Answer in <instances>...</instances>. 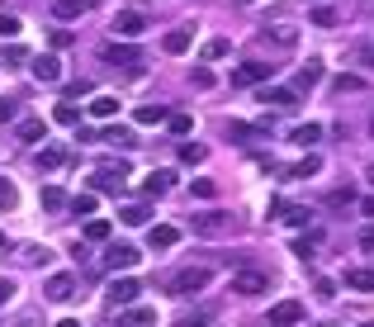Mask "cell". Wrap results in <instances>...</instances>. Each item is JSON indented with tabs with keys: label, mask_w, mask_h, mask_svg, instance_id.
I'll return each mask as SVG.
<instances>
[{
	"label": "cell",
	"mask_w": 374,
	"mask_h": 327,
	"mask_svg": "<svg viewBox=\"0 0 374 327\" xmlns=\"http://www.w3.org/2000/svg\"><path fill=\"white\" fill-rule=\"evenodd\" d=\"M95 142H114V147H133L137 137H133V128H124V124H114V128H105V133H95Z\"/></svg>",
	"instance_id": "d6986e66"
},
{
	"label": "cell",
	"mask_w": 374,
	"mask_h": 327,
	"mask_svg": "<svg viewBox=\"0 0 374 327\" xmlns=\"http://www.w3.org/2000/svg\"><path fill=\"white\" fill-rule=\"evenodd\" d=\"M189 228H194V237H223V233H232V228H237V218L228 214V209H209V214H194V218H189Z\"/></svg>",
	"instance_id": "6da1fadb"
},
{
	"label": "cell",
	"mask_w": 374,
	"mask_h": 327,
	"mask_svg": "<svg viewBox=\"0 0 374 327\" xmlns=\"http://www.w3.org/2000/svg\"><path fill=\"white\" fill-rule=\"evenodd\" d=\"M256 100H261V105H270V109H294V105H298V95L289 90V85H266Z\"/></svg>",
	"instance_id": "4fadbf2b"
},
{
	"label": "cell",
	"mask_w": 374,
	"mask_h": 327,
	"mask_svg": "<svg viewBox=\"0 0 374 327\" xmlns=\"http://www.w3.org/2000/svg\"><path fill=\"white\" fill-rule=\"evenodd\" d=\"M114 327H157V308H124Z\"/></svg>",
	"instance_id": "e0dca14e"
},
{
	"label": "cell",
	"mask_w": 374,
	"mask_h": 327,
	"mask_svg": "<svg viewBox=\"0 0 374 327\" xmlns=\"http://www.w3.org/2000/svg\"><path fill=\"white\" fill-rule=\"evenodd\" d=\"M322 327H332V323H322Z\"/></svg>",
	"instance_id": "91938a15"
},
{
	"label": "cell",
	"mask_w": 374,
	"mask_h": 327,
	"mask_svg": "<svg viewBox=\"0 0 374 327\" xmlns=\"http://www.w3.org/2000/svg\"><path fill=\"white\" fill-rule=\"evenodd\" d=\"M0 246H10V242H5V233H0Z\"/></svg>",
	"instance_id": "6f0895ef"
},
{
	"label": "cell",
	"mask_w": 374,
	"mask_h": 327,
	"mask_svg": "<svg viewBox=\"0 0 374 327\" xmlns=\"http://www.w3.org/2000/svg\"><path fill=\"white\" fill-rule=\"evenodd\" d=\"M90 185H95V190H114V194H119L124 185H128V162H105L95 176H90Z\"/></svg>",
	"instance_id": "3957f363"
},
{
	"label": "cell",
	"mask_w": 374,
	"mask_h": 327,
	"mask_svg": "<svg viewBox=\"0 0 374 327\" xmlns=\"http://www.w3.org/2000/svg\"><path fill=\"white\" fill-rule=\"evenodd\" d=\"M318 171H322V157L318 152H308L298 166H289V181H308V176H318Z\"/></svg>",
	"instance_id": "44dd1931"
},
{
	"label": "cell",
	"mask_w": 374,
	"mask_h": 327,
	"mask_svg": "<svg viewBox=\"0 0 374 327\" xmlns=\"http://www.w3.org/2000/svg\"><path fill=\"white\" fill-rule=\"evenodd\" d=\"M166 124H171V133H176V137H185L189 128H194V119H189V114H171Z\"/></svg>",
	"instance_id": "7bdbcfd3"
},
{
	"label": "cell",
	"mask_w": 374,
	"mask_h": 327,
	"mask_svg": "<svg viewBox=\"0 0 374 327\" xmlns=\"http://www.w3.org/2000/svg\"><path fill=\"white\" fill-rule=\"evenodd\" d=\"M19 204V190H15V181H5L0 176V209H15Z\"/></svg>",
	"instance_id": "8d00e7d4"
},
{
	"label": "cell",
	"mask_w": 374,
	"mask_h": 327,
	"mask_svg": "<svg viewBox=\"0 0 374 327\" xmlns=\"http://www.w3.org/2000/svg\"><path fill=\"white\" fill-rule=\"evenodd\" d=\"M294 323H303V303H298V299H280L266 313V323H261V327H294Z\"/></svg>",
	"instance_id": "8992f818"
},
{
	"label": "cell",
	"mask_w": 374,
	"mask_h": 327,
	"mask_svg": "<svg viewBox=\"0 0 374 327\" xmlns=\"http://www.w3.org/2000/svg\"><path fill=\"white\" fill-rule=\"evenodd\" d=\"M19 15H0V38H19Z\"/></svg>",
	"instance_id": "b9f144b4"
},
{
	"label": "cell",
	"mask_w": 374,
	"mask_h": 327,
	"mask_svg": "<svg viewBox=\"0 0 374 327\" xmlns=\"http://www.w3.org/2000/svg\"><path fill=\"white\" fill-rule=\"evenodd\" d=\"M137 256H142L137 246H128V242H114V246L105 251V271H133V266H137Z\"/></svg>",
	"instance_id": "ba28073f"
},
{
	"label": "cell",
	"mask_w": 374,
	"mask_h": 327,
	"mask_svg": "<svg viewBox=\"0 0 374 327\" xmlns=\"http://www.w3.org/2000/svg\"><path fill=\"white\" fill-rule=\"evenodd\" d=\"M209 280H214V271H209V266H189V271H180L176 280H171V294H176V299H189V294L209 290Z\"/></svg>",
	"instance_id": "7a4b0ae2"
},
{
	"label": "cell",
	"mask_w": 374,
	"mask_h": 327,
	"mask_svg": "<svg viewBox=\"0 0 374 327\" xmlns=\"http://www.w3.org/2000/svg\"><path fill=\"white\" fill-rule=\"evenodd\" d=\"M313 5H318V0H313Z\"/></svg>",
	"instance_id": "6125c7cd"
},
{
	"label": "cell",
	"mask_w": 374,
	"mask_h": 327,
	"mask_svg": "<svg viewBox=\"0 0 374 327\" xmlns=\"http://www.w3.org/2000/svg\"><path fill=\"white\" fill-rule=\"evenodd\" d=\"M85 5H90V0H57L53 15H57V19H80V15H85Z\"/></svg>",
	"instance_id": "f1b7e54d"
},
{
	"label": "cell",
	"mask_w": 374,
	"mask_h": 327,
	"mask_svg": "<svg viewBox=\"0 0 374 327\" xmlns=\"http://www.w3.org/2000/svg\"><path fill=\"white\" fill-rule=\"evenodd\" d=\"M53 119H57V124H76V119H80V109L71 105V100H62V105L53 109Z\"/></svg>",
	"instance_id": "74e56055"
},
{
	"label": "cell",
	"mask_w": 374,
	"mask_h": 327,
	"mask_svg": "<svg viewBox=\"0 0 374 327\" xmlns=\"http://www.w3.org/2000/svg\"><path fill=\"white\" fill-rule=\"evenodd\" d=\"M232 53V43L228 38H214V43H204V62H218V57H228Z\"/></svg>",
	"instance_id": "1f68e13d"
},
{
	"label": "cell",
	"mask_w": 374,
	"mask_h": 327,
	"mask_svg": "<svg viewBox=\"0 0 374 327\" xmlns=\"http://www.w3.org/2000/svg\"><path fill=\"white\" fill-rule=\"evenodd\" d=\"M105 62H109V67H137V62H142V53H137V48H128V43H109V48H105Z\"/></svg>",
	"instance_id": "9a60e30c"
},
{
	"label": "cell",
	"mask_w": 374,
	"mask_h": 327,
	"mask_svg": "<svg viewBox=\"0 0 374 327\" xmlns=\"http://www.w3.org/2000/svg\"><path fill=\"white\" fill-rule=\"evenodd\" d=\"M360 246H365V251H374V228H365V233H360Z\"/></svg>",
	"instance_id": "816d5d0a"
},
{
	"label": "cell",
	"mask_w": 374,
	"mask_h": 327,
	"mask_svg": "<svg viewBox=\"0 0 374 327\" xmlns=\"http://www.w3.org/2000/svg\"><path fill=\"white\" fill-rule=\"evenodd\" d=\"M38 199H43V209H53V214H57V209H67V194L57 190V185H48V190L38 194Z\"/></svg>",
	"instance_id": "836d02e7"
},
{
	"label": "cell",
	"mask_w": 374,
	"mask_h": 327,
	"mask_svg": "<svg viewBox=\"0 0 374 327\" xmlns=\"http://www.w3.org/2000/svg\"><path fill=\"white\" fill-rule=\"evenodd\" d=\"M176 242H180V233H176L171 223H152V228H147V246H152V251H171Z\"/></svg>",
	"instance_id": "5bb4252c"
},
{
	"label": "cell",
	"mask_w": 374,
	"mask_h": 327,
	"mask_svg": "<svg viewBox=\"0 0 374 327\" xmlns=\"http://www.w3.org/2000/svg\"><path fill=\"white\" fill-rule=\"evenodd\" d=\"M280 218L294 223V228H303V223H308V209H303V204H289V209H280Z\"/></svg>",
	"instance_id": "ab89813d"
},
{
	"label": "cell",
	"mask_w": 374,
	"mask_h": 327,
	"mask_svg": "<svg viewBox=\"0 0 374 327\" xmlns=\"http://www.w3.org/2000/svg\"><path fill=\"white\" fill-rule=\"evenodd\" d=\"M15 137H19V142H28V147H33V142H43V137H48V124L28 114V119H19V128H15Z\"/></svg>",
	"instance_id": "2e32d148"
},
{
	"label": "cell",
	"mask_w": 374,
	"mask_h": 327,
	"mask_svg": "<svg viewBox=\"0 0 374 327\" xmlns=\"http://www.w3.org/2000/svg\"><path fill=\"white\" fill-rule=\"evenodd\" d=\"M346 290H355V294H374V271H346Z\"/></svg>",
	"instance_id": "603a6c76"
},
{
	"label": "cell",
	"mask_w": 374,
	"mask_h": 327,
	"mask_svg": "<svg viewBox=\"0 0 374 327\" xmlns=\"http://www.w3.org/2000/svg\"><path fill=\"white\" fill-rule=\"evenodd\" d=\"M214 323V308H199V313H185L180 318V327H209Z\"/></svg>",
	"instance_id": "f35d334b"
},
{
	"label": "cell",
	"mask_w": 374,
	"mask_h": 327,
	"mask_svg": "<svg viewBox=\"0 0 374 327\" xmlns=\"http://www.w3.org/2000/svg\"><path fill=\"white\" fill-rule=\"evenodd\" d=\"M62 162H67V157H62L57 147H43V152H38V171H57Z\"/></svg>",
	"instance_id": "d6a6232c"
},
{
	"label": "cell",
	"mask_w": 374,
	"mask_h": 327,
	"mask_svg": "<svg viewBox=\"0 0 374 327\" xmlns=\"http://www.w3.org/2000/svg\"><path fill=\"white\" fill-rule=\"evenodd\" d=\"M322 137V124H298L294 133H289V142H298V147H313Z\"/></svg>",
	"instance_id": "83f0119b"
},
{
	"label": "cell",
	"mask_w": 374,
	"mask_h": 327,
	"mask_svg": "<svg viewBox=\"0 0 374 327\" xmlns=\"http://www.w3.org/2000/svg\"><path fill=\"white\" fill-rule=\"evenodd\" d=\"M90 114H95V119H114V114H119V95H95V100H90Z\"/></svg>",
	"instance_id": "484cf974"
},
{
	"label": "cell",
	"mask_w": 374,
	"mask_h": 327,
	"mask_svg": "<svg viewBox=\"0 0 374 327\" xmlns=\"http://www.w3.org/2000/svg\"><path fill=\"white\" fill-rule=\"evenodd\" d=\"M33 76H38V81H43V85H53L57 76H62V67H57V57H53V53L33 57Z\"/></svg>",
	"instance_id": "ac0fdd59"
},
{
	"label": "cell",
	"mask_w": 374,
	"mask_h": 327,
	"mask_svg": "<svg viewBox=\"0 0 374 327\" xmlns=\"http://www.w3.org/2000/svg\"><path fill=\"white\" fill-rule=\"evenodd\" d=\"M313 290H318V299H332V294H337V280H327V275H318V285H313Z\"/></svg>",
	"instance_id": "c3c4849f"
},
{
	"label": "cell",
	"mask_w": 374,
	"mask_h": 327,
	"mask_svg": "<svg viewBox=\"0 0 374 327\" xmlns=\"http://www.w3.org/2000/svg\"><path fill=\"white\" fill-rule=\"evenodd\" d=\"M270 72H275V62H241L232 72V85H261L270 81Z\"/></svg>",
	"instance_id": "9c48e42d"
},
{
	"label": "cell",
	"mask_w": 374,
	"mask_h": 327,
	"mask_svg": "<svg viewBox=\"0 0 374 327\" xmlns=\"http://www.w3.org/2000/svg\"><path fill=\"white\" fill-rule=\"evenodd\" d=\"M15 327H43V313H19V323Z\"/></svg>",
	"instance_id": "f907efd6"
},
{
	"label": "cell",
	"mask_w": 374,
	"mask_h": 327,
	"mask_svg": "<svg viewBox=\"0 0 374 327\" xmlns=\"http://www.w3.org/2000/svg\"><path fill=\"white\" fill-rule=\"evenodd\" d=\"M313 24H318V28H332V24H337V10L318 5V10H313Z\"/></svg>",
	"instance_id": "f6af8a7d"
},
{
	"label": "cell",
	"mask_w": 374,
	"mask_h": 327,
	"mask_svg": "<svg viewBox=\"0 0 374 327\" xmlns=\"http://www.w3.org/2000/svg\"><path fill=\"white\" fill-rule=\"evenodd\" d=\"M15 290H19V285H15V280H10V275H0V308H5V303L15 299Z\"/></svg>",
	"instance_id": "7dc6e473"
},
{
	"label": "cell",
	"mask_w": 374,
	"mask_h": 327,
	"mask_svg": "<svg viewBox=\"0 0 374 327\" xmlns=\"http://www.w3.org/2000/svg\"><path fill=\"white\" fill-rule=\"evenodd\" d=\"M360 209H365V214H374V194H370V199H365V204H360Z\"/></svg>",
	"instance_id": "db71d44e"
},
{
	"label": "cell",
	"mask_w": 374,
	"mask_h": 327,
	"mask_svg": "<svg viewBox=\"0 0 374 327\" xmlns=\"http://www.w3.org/2000/svg\"><path fill=\"white\" fill-rule=\"evenodd\" d=\"M10 119H19V105L15 100H0V124H10Z\"/></svg>",
	"instance_id": "681fc988"
},
{
	"label": "cell",
	"mask_w": 374,
	"mask_h": 327,
	"mask_svg": "<svg viewBox=\"0 0 374 327\" xmlns=\"http://www.w3.org/2000/svg\"><path fill=\"white\" fill-rule=\"evenodd\" d=\"M85 237H90V242H109V223L105 218H90V223H85Z\"/></svg>",
	"instance_id": "d590c367"
},
{
	"label": "cell",
	"mask_w": 374,
	"mask_h": 327,
	"mask_svg": "<svg viewBox=\"0 0 374 327\" xmlns=\"http://www.w3.org/2000/svg\"><path fill=\"white\" fill-rule=\"evenodd\" d=\"M261 133H266V124H237V119L228 124V137L232 142H251V137H261Z\"/></svg>",
	"instance_id": "ffe728a7"
},
{
	"label": "cell",
	"mask_w": 374,
	"mask_h": 327,
	"mask_svg": "<svg viewBox=\"0 0 374 327\" xmlns=\"http://www.w3.org/2000/svg\"><path fill=\"white\" fill-rule=\"evenodd\" d=\"M67 209H71V214H95V194H90V190L71 194V199H67Z\"/></svg>",
	"instance_id": "4dcf8cb0"
},
{
	"label": "cell",
	"mask_w": 374,
	"mask_h": 327,
	"mask_svg": "<svg viewBox=\"0 0 374 327\" xmlns=\"http://www.w3.org/2000/svg\"><path fill=\"white\" fill-rule=\"evenodd\" d=\"M166 190H171V171H152V176L142 181V194H152V199L166 194Z\"/></svg>",
	"instance_id": "d4e9b609"
},
{
	"label": "cell",
	"mask_w": 374,
	"mask_h": 327,
	"mask_svg": "<svg viewBox=\"0 0 374 327\" xmlns=\"http://www.w3.org/2000/svg\"><path fill=\"white\" fill-rule=\"evenodd\" d=\"M355 57H360L365 67H374V48H360V53H355Z\"/></svg>",
	"instance_id": "f5cc1de1"
},
{
	"label": "cell",
	"mask_w": 374,
	"mask_h": 327,
	"mask_svg": "<svg viewBox=\"0 0 374 327\" xmlns=\"http://www.w3.org/2000/svg\"><path fill=\"white\" fill-rule=\"evenodd\" d=\"M318 242H322V233H308V237H298V242H294V256H303V261H308V256L318 251Z\"/></svg>",
	"instance_id": "e575fe53"
},
{
	"label": "cell",
	"mask_w": 374,
	"mask_h": 327,
	"mask_svg": "<svg viewBox=\"0 0 374 327\" xmlns=\"http://www.w3.org/2000/svg\"><path fill=\"white\" fill-rule=\"evenodd\" d=\"M189 43H194V24H180V28H171L166 38H161V48L171 57H180V53H189Z\"/></svg>",
	"instance_id": "7c38bea8"
},
{
	"label": "cell",
	"mask_w": 374,
	"mask_h": 327,
	"mask_svg": "<svg viewBox=\"0 0 374 327\" xmlns=\"http://www.w3.org/2000/svg\"><path fill=\"white\" fill-rule=\"evenodd\" d=\"M204 157H209V147H204V142H180V162H185V166H199Z\"/></svg>",
	"instance_id": "f546056e"
},
{
	"label": "cell",
	"mask_w": 374,
	"mask_h": 327,
	"mask_svg": "<svg viewBox=\"0 0 374 327\" xmlns=\"http://www.w3.org/2000/svg\"><path fill=\"white\" fill-rule=\"evenodd\" d=\"M327 204H332V209H346V204H355V190H350V185L346 190H332L327 194Z\"/></svg>",
	"instance_id": "ee69618b"
},
{
	"label": "cell",
	"mask_w": 374,
	"mask_h": 327,
	"mask_svg": "<svg viewBox=\"0 0 374 327\" xmlns=\"http://www.w3.org/2000/svg\"><path fill=\"white\" fill-rule=\"evenodd\" d=\"M189 85H194V90H209V85H214V72H209V67H194V72H189Z\"/></svg>",
	"instance_id": "60d3db41"
},
{
	"label": "cell",
	"mask_w": 374,
	"mask_h": 327,
	"mask_svg": "<svg viewBox=\"0 0 374 327\" xmlns=\"http://www.w3.org/2000/svg\"><path fill=\"white\" fill-rule=\"evenodd\" d=\"M137 294H142V285H137L133 275H119V280L109 285V303H114V308H128V303H137Z\"/></svg>",
	"instance_id": "52a82bcc"
},
{
	"label": "cell",
	"mask_w": 374,
	"mask_h": 327,
	"mask_svg": "<svg viewBox=\"0 0 374 327\" xmlns=\"http://www.w3.org/2000/svg\"><path fill=\"white\" fill-rule=\"evenodd\" d=\"M322 76H327V67H322L318 57H313V62H303V67H298V76H294V85H289V90H294V95H303V90L322 85Z\"/></svg>",
	"instance_id": "30bf717a"
},
{
	"label": "cell",
	"mask_w": 374,
	"mask_h": 327,
	"mask_svg": "<svg viewBox=\"0 0 374 327\" xmlns=\"http://www.w3.org/2000/svg\"><path fill=\"white\" fill-rule=\"evenodd\" d=\"M360 90H365V76H350V72H341L332 81V95H360Z\"/></svg>",
	"instance_id": "7402d4cb"
},
{
	"label": "cell",
	"mask_w": 374,
	"mask_h": 327,
	"mask_svg": "<svg viewBox=\"0 0 374 327\" xmlns=\"http://www.w3.org/2000/svg\"><path fill=\"white\" fill-rule=\"evenodd\" d=\"M166 119H171V109L161 105V100H157V105H142V109H137V124H147V128H152V124H166Z\"/></svg>",
	"instance_id": "cb8c5ba5"
},
{
	"label": "cell",
	"mask_w": 374,
	"mask_h": 327,
	"mask_svg": "<svg viewBox=\"0 0 374 327\" xmlns=\"http://www.w3.org/2000/svg\"><path fill=\"white\" fill-rule=\"evenodd\" d=\"M365 181H370V185H374V166H365Z\"/></svg>",
	"instance_id": "9f6ffc18"
},
{
	"label": "cell",
	"mask_w": 374,
	"mask_h": 327,
	"mask_svg": "<svg viewBox=\"0 0 374 327\" xmlns=\"http://www.w3.org/2000/svg\"><path fill=\"white\" fill-rule=\"evenodd\" d=\"M370 137H374V124H370Z\"/></svg>",
	"instance_id": "680465c9"
},
{
	"label": "cell",
	"mask_w": 374,
	"mask_h": 327,
	"mask_svg": "<svg viewBox=\"0 0 374 327\" xmlns=\"http://www.w3.org/2000/svg\"><path fill=\"white\" fill-rule=\"evenodd\" d=\"M189 190H194V199H214V194H218V185H214V181H194Z\"/></svg>",
	"instance_id": "bcb514c9"
},
{
	"label": "cell",
	"mask_w": 374,
	"mask_h": 327,
	"mask_svg": "<svg viewBox=\"0 0 374 327\" xmlns=\"http://www.w3.org/2000/svg\"><path fill=\"white\" fill-rule=\"evenodd\" d=\"M57 327H80V323H76V318H62V323H57Z\"/></svg>",
	"instance_id": "11a10c76"
},
{
	"label": "cell",
	"mask_w": 374,
	"mask_h": 327,
	"mask_svg": "<svg viewBox=\"0 0 374 327\" xmlns=\"http://www.w3.org/2000/svg\"><path fill=\"white\" fill-rule=\"evenodd\" d=\"M232 290H237L241 299H256V294H266V290H270V275H266V271H251V266H246V271L232 275Z\"/></svg>",
	"instance_id": "5b68a950"
},
{
	"label": "cell",
	"mask_w": 374,
	"mask_h": 327,
	"mask_svg": "<svg viewBox=\"0 0 374 327\" xmlns=\"http://www.w3.org/2000/svg\"><path fill=\"white\" fill-rule=\"evenodd\" d=\"M43 294H48L53 303H71L76 299V275H53V280L43 285Z\"/></svg>",
	"instance_id": "8fae6325"
},
{
	"label": "cell",
	"mask_w": 374,
	"mask_h": 327,
	"mask_svg": "<svg viewBox=\"0 0 374 327\" xmlns=\"http://www.w3.org/2000/svg\"><path fill=\"white\" fill-rule=\"evenodd\" d=\"M365 327H374V323H365Z\"/></svg>",
	"instance_id": "94428289"
},
{
	"label": "cell",
	"mask_w": 374,
	"mask_h": 327,
	"mask_svg": "<svg viewBox=\"0 0 374 327\" xmlns=\"http://www.w3.org/2000/svg\"><path fill=\"white\" fill-rule=\"evenodd\" d=\"M119 218H124L128 228H142V223L152 218V209H147V204H124V209H119Z\"/></svg>",
	"instance_id": "4316f807"
},
{
	"label": "cell",
	"mask_w": 374,
	"mask_h": 327,
	"mask_svg": "<svg viewBox=\"0 0 374 327\" xmlns=\"http://www.w3.org/2000/svg\"><path fill=\"white\" fill-rule=\"evenodd\" d=\"M109 28H114V38H142L147 33V15L142 10H119Z\"/></svg>",
	"instance_id": "277c9868"
}]
</instances>
